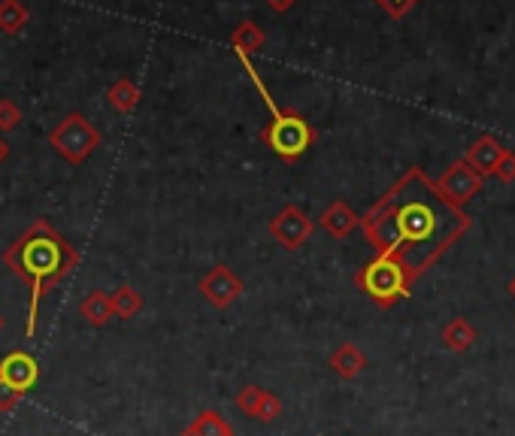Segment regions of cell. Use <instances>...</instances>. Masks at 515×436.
Masks as SVG:
<instances>
[{
	"label": "cell",
	"instance_id": "11",
	"mask_svg": "<svg viewBox=\"0 0 515 436\" xmlns=\"http://www.w3.org/2000/svg\"><path fill=\"white\" fill-rule=\"evenodd\" d=\"M506 291H509V294H512V297H515V276H512V279H509V285H506Z\"/></svg>",
	"mask_w": 515,
	"mask_h": 436
},
{
	"label": "cell",
	"instance_id": "7",
	"mask_svg": "<svg viewBox=\"0 0 515 436\" xmlns=\"http://www.w3.org/2000/svg\"><path fill=\"white\" fill-rule=\"evenodd\" d=\"M0 382H4V388L10 391H25L37 382V364L31 355L25 352H16L4 361V367H0Z\"/></svg>",
	"mask_w": 515,
	"mask_h": 436
},
{
	"label": "cell",
	"instance_id": "10",
	"mask_svg": "<svg viewBox=\"0 0 515 436\" xmlns=\"http://www.w3.org/2000/svg\"><path fill=\"white\" fill-rule=\"evenodd\" d=\"M376 4H379L391 19H403L412 7L419 4V0H376Z\"/></svg>",
	"mask_w": 515,
	"mask_h": 436
},
{
	"label": "cell",
	"instance_id": "5",
	"mask_svg": "<svg viewBox=\"0 0 515 436\" xmlns=\"http://www.w3.org/2000/svg\"><path fill=\"white\" fill-rule=\"evenodd\" d=\"M434 185H437V191H440L452 206H461V209H464V203H470V200L482 191L485 179H482L473 167H467L464 161H452V164L443 170V176L434 179Z\"/></svg>",
	"mask_w": 515,
	"mask_h": 436
},
{
	"label": "cell",
	"instance_id": "8",
	"mask_svg": "<svg viewBox=\"0 0 515 436\" xmlns=\"http://www.w3.org/2000/svg\"><path fill=\"white\" fill-rule=\"evenodd\" d=\"M479 340V334H476V327L467 321V318H452L446 327H443V343H446V349L449 352H467V349H473V343Z\"/></svg>",
	"mask_w": 515,
	"mask_h": 436
},
{
	"label": "cell",
	"instance_id": "4",
	"mask_svg": "<svg viewBox=\"0 0 515 436\" xmlns=\"http://www.w3.org/2000/svg\"><path fill=\"white\" fill-rule=\"evenodd\" d=\"M267 140L282 158H297L306 152L309 143H313V131H309V125L300 116L273 113V125L267 131Z\"/></svg>",
	"mask_w": 515,
	"mask_h": 436
},
{
	"label": "cell",
	"instance_id": "1",
	"mask_svg": "<svg viewBox=\"0 0 515 436\" xmlns=\"http://www.w3.org/2000/svg\"><path fill=\"white\" fill-rule=\"evenodd\" d=\"M470 228L473 218L461 206H452L419 167H412L364 222L379 255L397 258L412 279L434 267Z\"/></svg>",
	"mask_w": 515,
	"mask_h": 436
},
{
	"label": "cell",
	"instance_id": "2",
	"mask_svg": "<svg viewBox=\"0 0 515 436\" xmlns=\"http://www.w3.org/2000/svg\"><path fill=\"white\" fill-rule=\"evenodd\" d=\"M361 285H364V291H367L379 306H391V303H397L400 297L409 294L412 276H409V270H406L397 258L379 255L376 261H370V264L361 270Z\"/></svg>",
	"mask_w": 515,
	"mask_h": 436
},
{
	"label": "cell",
	"instance_id": "9",
	"mask_svg": "<svg viewBox=\"0 0 515 436\" xmlns=\"http://www.w3.org/2000/svg\"><path fill=\"white\" fill-rule=\"evenodd\" d=\"M494 179H500L503 185H512L515 182V152L512 149H506L503 152V158L497 161V167H494V173H491Z\"/></svg>",
	"mask_w": 515,
	"mask_h": 436
},
{
	"label": "cell",
	"instance_id": "6",
	"mask_svg": "<svg viewBox=\"0 0 515 436\" xmlns=\"http://www.w3.org/2000/svg\"><path fill=\"white\" fill-rule=\"evenodd\" d=\"M503 152H506V146H503L497 137L482 134V137H476V140L467 146V152H464L461 161H464L467 167H473V170L485 179V176L494 173V167H497V161L503 158Z\"/></svg>",
	"mask_w": 515,
	"mask_h": 436
},
{
	"label": "cell",
	"instance_id": "3",
	"mask_svg": "<svg viewBox=\"0 0 515 436\" xmlns=\"http://www.w3.org/2000/svg\"><path fill=\"white\" fill-rule=\"evenodd\" d=\"M22 264H25V273H31V279H34V300H31V315H28V334H34L37 303H40L43 282L61 270V264H64V249H61V243L52 240V237H37V240H31V243L25 246Z\"/></svg>",
	"mask_w": 515,
	"mask_h": 436
}]
</instances>
